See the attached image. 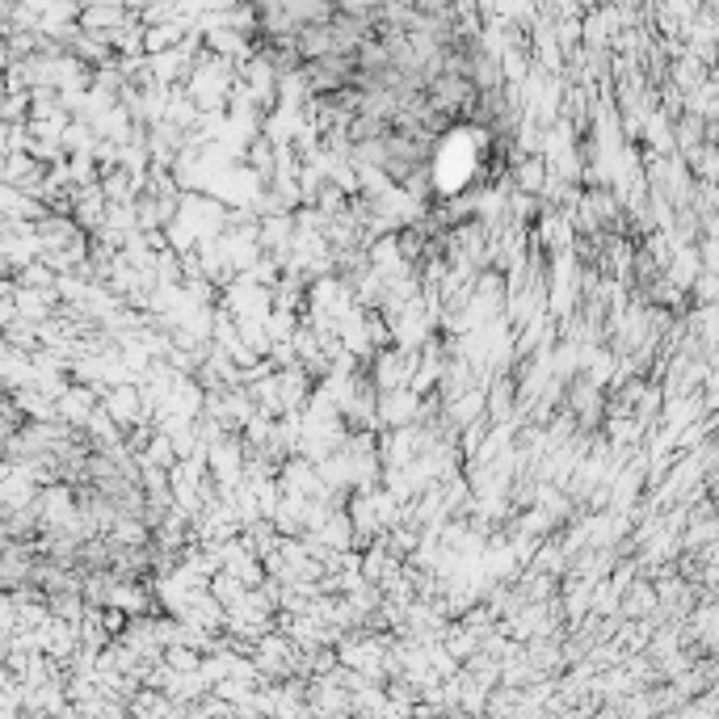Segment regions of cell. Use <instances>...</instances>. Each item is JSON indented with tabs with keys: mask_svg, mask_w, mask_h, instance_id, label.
<instances>
[{
	"mask_svg": "<svg viewBox=\"0 0 719 719\" xmlns=\"http://www.w3.org/2000/svg\"><path fill=\"white\" fill-rule=\"evenodd\" d=\"M185 38V22L165 17V22H147L143 26V55H156V51H169Z\"/></svg>",
	"mask_w": 719,
	"mask_h": 719,
	"instance_id": "cell-1",
	"label": "cell"
},
{
	"mask_svg": "<svg viewBox=\"0 0 719 719\" xmlns=\"http://www.w3.org/2000/svg\"><path fill=\"white\" fill-rule=\"evenodd\" d=\"M139 459H143V463H152V467H165V472H169L172 463H177L172 438H169V434H156V438H152V446H147V450H143Z\"/></svg>",
	"mask_w": 719,
	"mask_h": 719,
	"instance_id": "cell-2",
	"label": "cell"
},
{
	"mask_svg": "<svg viewBox=\"0 0 719 719\" xmlns=\"http://www.w3.org/2000/svg\"><path fill=\"white\" fill-rule=\"evenodd\" d=\"M543 181H548V165H543V161H522V165H517V185H522V194H539Z\"/></svg>",
	"mask_w": 719,
	"mask_h": 719,
	"instance_id": "cell-3",
	"label": "cell"
}]
</instances>
